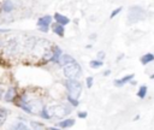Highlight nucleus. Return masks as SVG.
<instances>
[{"label": "nucleus", "mask_w": 154, "mask_h": 130, "mask_svg": "<svg viewBox=\"0 0 154 130\" xmlns=\"http://www.w3.org/2000/svg\"><path fill=\"white\" fill-rule=\"evenodd\" d=\"M110 74H111V71H110V70H106V71L104 72V76H108Z\"/></svg>", "instance_id": "obj_26"}, {"label": "nucleus", "mask_w": 154, "mask_h": 130, "mask_svg": "<svg viewBox=\"0 0 154 130\" xmlns=\"http://www.w3.org/2000/svg\"><path fill=\"white\" fill-rule=\"evenodd\" d=\"M67 100H69V102L70 104H72V106H78V100H73V99H70V98H67Z\"/></svg>", "instance_id": "obj_24"}, {"label": "nucleus", "mask_w": 154, "mask_h": 130, "mask_svg": "<svg viewBox=\"0 0 154 130\" xmlns=\"http://www.w3.org/2000/svg\"><path fill=\"white\" fill-rule=\"evenodd\" d=\"M132 78H134V74L126 75V76L122 77L120 80H116V81H114V86H116V87H122V86H124L125 83H128L129 81H131Z\"/></svg>", "instance_id": "obj_7"}, {"label": "nucleus", "mask_w": 154, "mask_h": 130, "mask_svg": "<svg viewBox=\"0 0 154 130\" xmlns=\"http://www.w3.org/2000/svg\"><path fill=\"white\" fill-rule=\"evenodd\" d=\"M30 125H31L33 130H42L43 129V125L41 123H37V122H31Z\"/></svg>", "instance_id": "obj_20"}, {"label": "nucleus", "mask_w": 154, "mask_h": 130, "mask_svg": "<svg viewBox=\"0 0 154 130\" xmlns=\"http://www.w3.org/2000/svg\"><path fill=\"white\" fill-rule=\"evenodd\" d=\"M54 20L57 21V23H58V24H60V26H63V27L70 23V20H69L67 17H65V16L60 15V14H55V15H54Z\"/></svg>", "instance_id": "obj_9"}, {"label": "nucleus", "mask_w": 154, "mask_h": 130, "mask_svg": "<svg viewBox=\"0 0 154 130\" xmlns=\"http://www.w3.org/2000/svg\"><path fill=\"white\" fill-rule=\"evenodd\" d=\"M4 94H5V84L0 83V100L4 98Z\"/></svg>", "instance_id": "obj_21"}, {"label": "nucleus", "mask_w": 154, "mask_h": 130, "mask_svg": "<svg viewBox=\"0 0 154 130\" xmlns=\"http://www.w3.org/2000/svg\"><path fill=\"white\" fill-rule=\"evenodd\" d=\"M13 4H12V2L11 0H5L4 2V4H3V9H4V11L5 12H11L12 10H13Z\"/></svg>", "instance_id": "obj_16"}, {"label": "nucleus", "mask_w": 154, "mask_h": 130, "mask_svg": "<svg viewBox=\"0 0 154 130\" xmlns=\"http://www.w3.org/2000/svg\"><path fill=\"white\" fill-rule=\"evenodd\" d=\"M11 130H29V129H27V126H25L23 123H16V124L11 128Z\"/></svg>", "instance_id": "obj_19"}, {"label": "nucleus", "mask_w": 154, "mask_h": 130, "mask_svg": "<svg viewBox=\"0 0 154 130\" xmlns=\"http://www.w3.org/2000/svg\"><path fill=\"white\" fill-rule=\"evenodd\" d=\"M63 72H64L65 77H67L69 80H77L82 74V69L78 63L75 62V63L63 66Z\"/></svg>", "instance_id": "obj_1"}, {"label": "nucleus", "mask_w": 154, "mask_h": 130, "mask_svg": "<svg viewBox=\"0 0 154 130\" xmlns=\"http://www.w3.org/2000/svg\"><path fill=\"white\" fill-rule=\"evenodd\" d=\"M52 29H53V32L57 34V35H59V36H64V33H65V30H64V27L63 26H60V24H58V23H54L53 26H52Z\"/></svg>", "instance_id": "obj_11"}, {"label": "nucleus", "mask_w": 154, "mask_h": 130, "mask_svg": "<svg viewBox=\"0 0 154 130\" xmlns=\"http://www.w3.org/2000/svg\"><path fill=\"white\" fill-rule=\"evenodd\" d=\"M75 62H76V60H75L71 56H69V54H61L60 58H59V60H58V63H59L61 66H65V65L71 64V63H75Z\"/></svg>", "instance_id": "obj_6"}, {"label": "nucleus", "mask_w": 154, "mask_h": 130, "mask_svg": "<svg viewBox=\"0 0 154 130\" xmlns=\"http://www.w3.org/2000/svg\"><path fill=\"white\" fill-rule=\"evenodd\" d=\"M67 87V98L73 99V100H78L81 93H82V86L77 80H69L66 82Z\"/></svg>", "instance_id": "obj_2"}, {"label": "nucleus", "mask_w": 154, "mask_h": 130, "mask_svg": "<svg viewBox=\"0 0 154 130\" xmlns=\"http://www.w3.org/2000/svg\"><path fill=\"white\" fill-rule=\"evenodd\" d=\"M73 124H75V119H72V118H67V119H64V120H61V122L58 123V125L60 128H70Z\"/></svg>", "instance_id": "obj_13"}, {"label": "nucleus", "mask_w": 154, "mask_h": 130, "mask_svg": "<svg viewBox=\"0 0 154 130\" xmlns=\"http://www.w3.org/2000/svg\"><path fill=\"white\" fill-rule=\"evenodd\" d=\"M104 56H105V54H104V53H102V52H100V53H99V57H100V58H102V57H104Z\"/></svg>", "instance_id": "obj_27"}, {"label": "nucleus", "mask_w": 154, "mask_h": 130, "mask_svg": "<svg viewBox=\"0 0 154 130\" xmlns=\"http://www.w3.org/2000/svg\"><path fill=\"white\" fill-rule=\"evenodd\" d=\"M150 78H152V80L154 78V74H153V75H150Z\"/></svg>", "instance_id": "obj_29"}, {"label": "nucleus", "mask_w": 154, "mask_h": 130, "mask_svg": "<svg viewBox=\"0 0 154 130\" xmlns=\"http://www.w3.org/2000/svg\"><path fill=\"white\" fill-rule=\"evenodd\" d=\"M7 118V110L6 108H0V126L4 125Z\"/></svg>", "instance_id": "obj_15"}, {"label": "nucleus", "mask_w": 154, "mask_h": 130, "mask_svg": "<svg viewBox=\"0 0 154 130\" xmlns=\"http://www.w3.org/2000/svg\"><path fill=\"white\" fill-rule=\"evenodd\" d=\"M147 89H148L147 86H141L140 89H138V92H137V96L140 99H144L146 95H147Z\"/></svg>", "instance_id": "obj_17"}, {"label": "nucleus", "mask_w": 154, "mask_h": 130, "mask_svg": "<svg viewBox=\"0 0 154 130\" xmlns=\"http://www.w3.org/2000/svg\"><path fill=\"white\" fill-rule=\"evenodd\" d=\"M143 17H144V11L142 10V8L132 6L129 9V14H128V22L129 23H136V22L141 21Z\"/></svg>", "instance_id": "obj_3"}, {"label": "nucleus", "mask_w": 154, "mask_h": 130, "mask_svg": "<svg viewBox=\"0 0 154 130\" xmlns=\"http://www.w3.org/2000/svg\"><path fill=\"white\" fill-rule=\"evenodd\" d=\"M60 56H61V50H60L58 46H55V47L53 48V56H52V58H51V62L58 63V60H59Z\"/></svg>", "instance_id": "obj_12"}, {"label": "nucleus", "mask_w": 154, "mask_h": 130, "mask_svg": "<svg viewBox=\"0 0 154 130\" xmlns=\"http://www.w3.org/2000/svg\"><path fill=\"white\" fill-rule=\"evenodd\" d=\"M102 62L101 60H92L90 63H89V65H90V68L92 69H98V68H101L102 66Z\"/></svg>", "instance_id": "obj_18"}, {"label": "nucleus", "mask_w": 154, "mask_h": 130, "mask_svg": "<svg viewBox=\"0 0 154 130\" xmlns=\"http://www.w3.org/2000/svg\"><path fill=\"white\" fill-rule=\"evenodd\" d=\"M51 130H60V129H57V128H49Z\"/></svg>", "instance_id": "obj_28"}, {"label": "nucleus", "mask_w": 154, "mask_h": 130, "mask_svg": "<svg viewBox=\"0 0 154 130\" xmlns=\"http://www.w3.org/2000/svg\"><path fill=\"white\" fill-rule=\"evenodd\" d=\"M49 117L51 116H54V117H58V118H61V117H65L67 113H70V110L63 105H55V106H51L49 110H47Z\"/></svg>", "instance_id": "obj_4"}, {"label": "nucleus", "mask_w": 154, "mask_h": 130, "mask_svg": "<svg viewBox=\"0 0 154 130\" xmlns=\"http://www.w3.org/2000/svg\"><path fill=\"white\" fill-rule=\"evenodd\" d=\"M51 22H52V17L51 16H43V17H41L37 21V26H39V28H40L41 32L46 33L48 30V27H49Z\"/></svg>", "instance_id": "obj_5"}, {"label": "nucleus", "mask_w": 154, "mask_h": 130, "mask_svg": "<svg viewBox=\"0 0 154 130\" xmlns=\"http://www.w3.org/2000/svg\"><path fill=\"white\" fill-rule=\"evenodd\" d=\"M153 60H154V54H152V53H146L144 56L141 57V63L143 65H147L148 63H150Z\"/></svg>", "instance_id": "obj_14"}, {"label": "nucleus", "mask_w": 154, "mask_h": 130, "mask_svg": "<svg viewBox=\"0 0 154 130\" xmlns=\"http://www.w3.org/2000/svg\"><path fill=\"white\" fill-rule=\"evenodd\" d=\"M78 117L82 118V119L86 118V117H87V112H80V113H78Z\"/></svg>", "instance_id": "obj_25"}, {"label": "nucleus", "mask_w": 154, "mask_h": 130, "mask_svg": "<svg viewBox=\"0 0 154 130\" xmlns=\"http://www.w3.org/2000/svg\"><path fill=\"white\" fill-rule=\"evenodd\" d=\"M4 95H5V101H6V102H11V101L15 100V96H16V89H15L13 87H11V88H9V89L6 90V93H5Z\"/></svg>", "instance_id": "obj_8"}, {"label": "nucleus", "mask_w": 154, "mask_h": 130, "mask_svg": "<svg viewBox=\"0 0 154 130\" xmlns=\"http://www.w3.org/2000/svg\"><path fill=\"white\" fill-rule=\"evenodd\" d=\"M86 83H87V87L88 88H92V86H93V77H87Z\"/></svg>", "instance_id": "obj_23"}, {"label": "nucleus", "mask_w": 154, "mask_h": 130, "mask_svg": "<svg viewBox=\"0 0 154 130\" xmlns=\"http://www.w3.org/2000/svg\"><path fill=\"white\" fill-rule=\"evenodd\" d=\"M120 11H122V8H118V9L113 10V11H112V14L110 15V18H114V17H116V16H117V15H118Z\"/></svg>", "instance_id": "obj_22"}, {"label": "nucleus", "mask_w": 154, "mask_h": 130, "mask_svg": "<svg viewBox=\"0 0 154 130\" xmlns=\"http://www.w3.org/2000/svg\"><path fill=\"white\" fill-rule=\"evenodd\" d=\"M16 50H17V42H16V40H11V41L5 46V52H6L7 54L15 53Z\"/></svg>", "instance_id": "obj_10"}]
</instances>
